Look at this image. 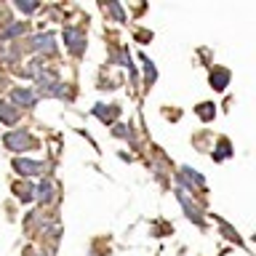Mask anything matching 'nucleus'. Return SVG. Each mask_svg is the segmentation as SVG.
I'll return each mask as SVG.
<instances>
[{
  "label": "nucleus",
  "mask_w": 256,
  "mask_h": 256,
  "mask_svg": "<svg viewBox=\"0 0 256 256\" xmlns=\"http://www.w3.org/2000/svg\"><path fill=\"white\" fill-rule=\"evenodd\" d=\"M14 171L22 176H38L43 174V163L40 160H27V158H14Z\"/></svg>",
  "instance_id": "39448f33"
},
{
  "label": "nucleus",
  "mask_w": 256,
  "mask_h": 256,
  "mask_svg": "<svg viewBox=\"0 0 256 256\" xmlns=\"http://www.w3.org/2000/svg\"><path fill=\"white\" fill-rule=\"evenodd\" d=\"M40 256H48V254H40Z\"/></svg>",
  "instance_id": "412c9836"
},
{
  "label": "nucleus",
  "mask_w": 256,
  "mask_h": 256,
  "mask_svg": "<svg viewBox=\"0 0 256 256\" xmlns=\"http://www.w3.org/2000/svg\"><path fill=\"white\" fill-rule=\"evenodd\" d=\"M227 158H232L230 142H227V139H219V152L214 155V160H227Z\"/></svg>",
  "instance_id": "2eb2a0df"
},
{
  "label": "nucleus",
  "mask_w": 256,
  "mask_h": 256,
  "mask_svg": "<svg viewBox=\"0 0 256 256\" xmlns=\"http://www.w3.org/2000/svg\"><path fill=\"white\" fill-rule=\"evenodd\" d=\"M35 192H38L35 198L40 200V203H51V200H54V184L48 182V179H46V182H40Z\"/></svg>",
  "instance_id": "9b49d317"
},
{
  "label": "nucleus",
  "mask_w": 256,
  "mask_h": 256,
  "mask_svg": "<svg viewBox=\"0 0 256 256\" xmlns=\"http://www.w3.org/2000/svg\"><path fill=\"white\" fill-rule=\"evenodd\" d=\"M11 99H14V107H35L38 104V94L32 88H14L11 91Z\"/></svg>",
  "instance_id": "423d86ee"
},
{
  "label": "nucleus",
  "mask_w": 256,
  "mask_h": 256,
  "mask_svg": "<svg viewBox=\"0 0 256 256\" xmlns=\"http://www.w3.org/2000/svg\"><path fill=\"white\" fill-rule=\"evenodd\" d=\"M3 144H6V150H11V152H24V150L35 147V139H32V134L27 128H16V131H8L3 136Z\"/></svg>",
  "instance_id": "f257e3e1"
},
{
  "label": "nucleus",
  "mask_w": 256,
  "mask_h": 256,
  "mask_svg": "<svg viewBox=\"0 0 256 256\" xmlns=\"http://www.w3.org/2000/svg\"><path fill=\"white\" fill-rule=\"evenodd\" d=\"M16 198L24 200V203L32 200V187H30V184H19V187H16Z\"/></svg>",
  "instance_id": "f3484780"
},
{
  "label": "nucleus",
  "mask_w": 256,
  "mask_h": 256,
  "mask_svg": "<svg viewBox=\"0 0 256 256\" xmlns=\"http://www.w3.org/2000/svg\"><path fill=\"white\" fill-rule=\"evenodd\" d=\"M16 8H19L22 14H32V11H38V3H24V0H16Z\"/></svg>",
  "instance_id": "6ab92c4d"
},
{
  "label": "nucleus",
  "mask_w": 256,
  "mask_h": 256,
  "mask_svg": "<svg viewBox=\"0 0 256 256\" xmlns=\"http://www.w3.org/2000/svg\"><path fill=\"white\" fill-rule=\"evenodd\" d=\"M24 30H27V24H24V22H16V24H11V27H8V30H3V32H0V40L16 38V35H22Z\"/></svg>",
  "instance_id": "4468645a"
},
{
  "label": "nucleus",
  "mask_w": 256,
  "mask_h": 256,
  "mask_svg": "<svg viewBox=\"0 0 256 256\" xmlns=\"http://www.w3.org/2000/svg\"><path fill=\"white\" fill-rule=\"evenodd\" d=\"M142 62H144V78H147V83L152 86L158 80V70H155V64H152L150 56H142Z\"/></svg>",
  "instance_id": "ddd939ff"
},
{
  "label": "nucleus",
  "mask_w": 256,
  "mask_h": 256,
  "mask_svg": "<svg viewBox=\"0 0 256 256\" xmlns=\"http://www.w3.org/2000/svg\"><path fill=\"white\" fill-rule=\"evenodd\" d=\"M107 11L115 16V22H126V14H123V8H120L118 3H107Z\"/></svg>",
  "instance_id": "a211bd4d"
},
{
  "label": "nucleus",
  "mask_w": 256,
  "mask_h": 256,
  "mask_svg": "<svg viewBox=\"0 0 256 256\" xmlns=\"http://www.w3.org/2000/svg\"><path fill=\"white\" fill-rule=\"evenodd\" d=\"M94 115L102 120V123H112L118 115H120V107L118 104H96L94 107Z\"/></svg>",
  "instance_id": "6e6552de"
},
{
  "label": "nucleus",
  "mask_w": 256,
  "mask_h": 256,
  "mask_svg": "<svg viewBox=\"0 0 256 256\" xmlns=\"http://www.w3.org/2000/svg\"><path fill=\"white\" fill-rule=\"evenodd\" d=\"M222 232H224V238H230V240H235L238 246H243V238H240V235H238V232L230 227L227 222H222Z\"/></svg>",
  "instance_id": "dca6fc26"
},
{
  "label": "nucleus",
  "mask_w": 256,
  "mask_h": 256,
  "mask_svg": "<svg viewBox=\"0 0 256 256\" xmlns=\"http://www.w3.org/2000/svg\"><path fill=\"white\" fill-rule=\"evenodd\" d=\"M195 112H198V118H200V120H206V123H208V120H214V115H216V110H214V104H211V102L198 104Z\"/></svg>",
  "instance_id": "f8f14e48"
},
{
  "label": "nucleus",
  "mask_w": 256,
  "mask_h": 256,
  "mask_svg": "<svg viewBox=\"0 0 256 256\" xmlns=\"http://www.w3.org/2000/svg\"><path fill=\"white\" fill-rule=\"evenodd\" d=\"M115 136H131V128L128 126H115V131H112Z\"/></svg>",
  "instance_id": "aec40b11"
},
{
  "label": "nucleus",
  "mask_w": 256,
  "mask_h": 256,
  "mask_svg": "<svg viewBox=\"0 0 256 256\" xmlns=\"http://www.w3.org/2000/svg\"><path fill=\"white\" fill-rule=\"evenodd\" d=\"M176 200L182 203V208H184V214H187L190 222H195L198 227H206V216H203V211H200V208L187 198V190H176Z\"/></svg>",
  "instance_id": "f03ea898"
},
{
  "label": "nucleus",
  "mask_w": 256,
  "mask_h": 256,
  "mask_svg": "<svg viewBox=\"0 0 256 256\" xmlns=\"http://www.w3.org/2000/svg\"><path fill=\"white\" fill-rule=\"evenodd\" d=\"M179 182H182L179 190H184V187H192V190H200V192L206 190V176L198 174V171H192V168H187V166L179 171Z\"/></svg>",
  "instance_id": "20e7f679"
},
{
  "label": "nucleus",
  "mask_w": 256,
  "mask_h": 256,
  "mask_svg": "<svg viewBox=\"0 0 256 256\" xmlns=\"http://www.w3.org/2000/svg\"><path fill=\"white\" fill-rule=\"evenodd\" d=\"M227 86H230V70H214L211 72V88L224 91Z\"/></svg>",
  "instance_id": "9d476101"
},
{
  "label": "nucleus",
  "mask_w": 256,
  "mask_h": 256,
  "mask_svg": "<svg viewBox=\"0 0 256 256\" xmlns=\"http://www.w3.org/2000/svg\"><path fill=\"white\" fill-rule=\"evenodd\" d=\"M0 120H3L6 126H14L16 120H19V110L8 102H0Z\"/></svg>",
  "instance_id": "1a4fd4ad"
},
{
  "label": "nucleus",
  "mask_w": 256,
  "mask_h": 256,
  "mask_svg": "<svg viewBox=\"0 0 256 256\" xmlns=\"http://www.w3.org/2000/svg\"><path fill=\"white\" fill-rule=\"evenodd\" d=\"M62 38H64V46L70 48V54L80 56V54L86 51V35H83L80 30H75V27H64Z\"/></svg>",
  "instance_id": "7ed1b4c3"
},
{
  "label": "nucleus",
  "mask_w": 256,
  "mask_h": 256,
  "mask_svg": "<svg viewBox=\"0 0 256 256\" xmlns=\"http://www.w3.org/2000/svg\"><path fill=\"white\" fill-rule=\"evenodd\" d=\"M54 35H51V32H43V35H35V38H32V51H43V54H54L56 51V43H54Z\"/></svg>",
  "instance_id": "0eeeda50"
}]
</instances>
